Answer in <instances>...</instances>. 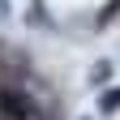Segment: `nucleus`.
I'll use <instances>...</instances> for the list:
<instances>
[{
	"label": "nucleus",
	"mask_w": 120,
	"mask_h": 120,
	"mask_svg": "<svg viewBox=\"0 0 120 120\" xmlns=\"http://www.w3.org/2000/svg\"><path fill=\"white\" fill-rule=\"evenodd\" d=\"M0 112H4V120H26L30 116V103L22 94H13V90H0Z\"/></svg>",
	"instance_id": "1"
},
{
	"label": "nucleus",
	"mask_w": 120,
	"mask_h": 120,
	"mask_svg": "<svg viewBox=\"0 0 120 120\" xmlns=\"http://www.w3.org/2000/svg\"><path fill=\"white\" fill-rule=\"evenodd\" d=\"M116 107H120V86H116V90H107V94L99 99V112H116Z\"/></svg>",
	"instance_id": "2"
},
{
	"label": "nucleus",
	"mask_w": 120,
	"mask_h": 120,
	"mask_svg": "<svg viewBox=\"0 0 120 120\" xmlns=\"http://www.w3.org/2000/svg\"><path fill=\"white\" fill-rule=\"evenodd\" d=\"M107 73H112V64H107V60H103V64L94 69V77H90V82H94V86H103V82H107Z\"/></svg>",
	"instance_id": "3"
},
{
	"label": "nucleus",
	"mask_w": 120,
	"mask_h": 120,
	"mask_svg": "<svg viewBox=\"0 0 120 120\" xmlns=\"http://www.w3.org/2000/svg\"><path fill=\"white\" fill-rule=\"evenodd\" d=\"M0 17H4V0H0Z\"/></svg>",
	"instance_id": "4"
}]
</instances>
